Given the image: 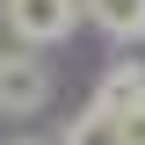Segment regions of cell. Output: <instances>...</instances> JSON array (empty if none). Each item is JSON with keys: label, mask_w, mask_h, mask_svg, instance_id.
<instances>
[{"label": "cell", "mask_w": 145, "mask_h": 145, "mask_svg": "<svg viewBox=\"0 0 145 145\" xmlns=\"http://www.w3.org/2000/svg\"><path fill=\"white\" fill-rule=\"evenodd\" d=\"M51 94V72L36 65L29 51H0V116H29Z\"/></svg>", "instance_id": "cell-1"}, {"label": "cell", "mask_w": 145, "mask_h": 145, "mask_svg": "<svg viewBox=\"0 0 145 145\" xmlns=\"http://www.w3.org/2000/svg\"><path fill=\"white\" fill-rule=\"evenodd\" d=\"M87 15L109 36H145V0H87Z\"/></svg>", "instance_id": "cell-3"}, {"label": "cell", "mask_w": 145, "mask_h": 145, "mask_svg": "<svg viewBox=\"0 0 145 145\" xmlns=\"http://www.w3.org/2000/svg\"><path fill=\"white\" fill-rule=\"evenodd\" d=\"M131 102H145V72H138V65L109 72V87H102V102H94V116H123Z\"/></svg>", "instance_id": "cell-4"}, {"label": "cell", "mask_w": 145, "mask_h": 145, "mask_svg": "<svg viewBox=\"0 0 145 145\" xmlns=\"http://www.w3.org/2000/svg\"><path fill=\"white\" fill-rule=\"evenodd\" d=\"M109 145H145V102H131L123 116H109Z\"/></svg>", "instance_id": "cell-5"}, {"label": "cell", "mask_w": 145, "mask_h": 145, "mask_svg": "<svg viewBox=\"0 0 145 145\" xmlns=\"http://www.w3.org/2000/svg\"><path fill=\"white\" fill-rule=\"evenodd\" d=\"M80 15V0H7V22H15L22 44H58Z\"/></svg>", "instance_id": "cell-2"}]
</instances>
